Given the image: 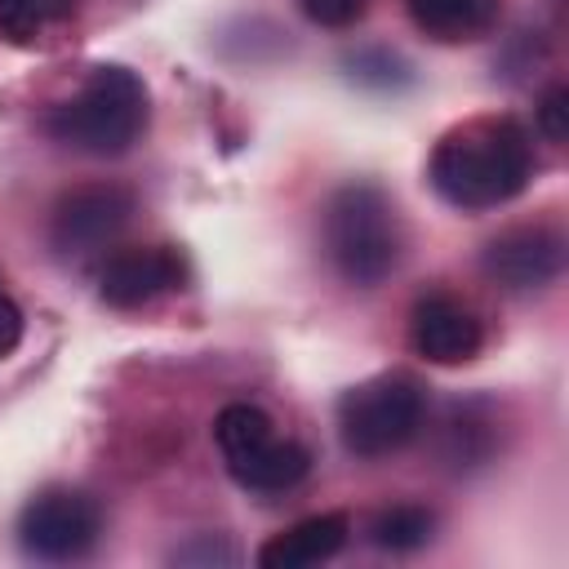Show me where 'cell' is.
Here are the masks:
<instances>
[{"instance_id": "cell-15", "label": "cell", "mask_w": 569, "mask_h": 569, "mask_svg": "<svg viewBox=\"0 0 569 569\" xmlns=\"http://www.w3.org/2000/svg\"><path fill=\"white\" fill-rule=\"evenodd\" d=\"M76 0H0V36L9 44H31L62 18H71Z\"/></svg>"}, {"instance_id": "cell-10", "label": "cell", "mask_w": 569, "mask_h": 569, "mask_svg": "<svg viewBox=\"0 0 569 569\" xmlns=\"http://www.w3.org/2000/svg\"><path fill=\"white\" fill-rule=\"evenodd\" d=\"M342 542H347V516L342 511L307 516L293 529H284L271 542H262L258 547V565L262 569H307V565H320V560L338 556Z\"/></svg>"}, {"instance_id": "cell-7", "label": "cell", "mask_w": 569, "mask_h": 569, "mask_svg": "<svg viewBox=\"0 0 569 569\" xmlns=\"http://www.w3.org/2000/svg\"><path fill=\"white\" fill-rule=\"evenodd\" d=\"M480 267L498 289L529 293V289H542L560 276L565 240L551 227H511V231H502L485 244Z\"/></svg>"}, {"instance_id": "cell-5", "label": "cell", "mask_w": 569, "mask_h": 569, "mask_svg": "<svg viewBox=\"0 0 569 569\" xmlns=\"http://www.w3.org/2000/svg\"><path fill=\"white\" fill-rule=\"evenodd\" d=\"M98 538V507L80 489H40L18 516V542L36 560H76Z\"/></svg>"}, {"instance_id": "cell-14", "label": "cell", "mask_w": 569, "mask_h": 569, "mask_svg": "<svg viewBox=\"0 0 569 569\" xmlns=\"http://www.w3.org/2000/svg\"><path fill=\"white\" fill-rule=\"evenodd\" d=\"M431 529H436V516L418 502H400V507H387L373 516L369 533L382 551H418L431 542Z\"/></svg>"}, {"instance_id": "cell-9", "label": "cell", "mask_w": 569, "mask_h": 569, "mask_svg": "<svg viewBox=\"0 0 569 569\" xmlns=\"http://www.w3.org/2000/svg\"><path fill=\"white\" fill-rule=\"evenodd\" d=\"M182 284V258L173 249H124L102 267L98 293L107 307L133 311Z\"/></svg>"}, {"instance_id": "cell-11", "label": "cell", "mask_w": 569, "mask_h": 569, "mask_svg": "<svg viewBox=\"0 0 569 569\" xmlns=\"http://www.w3.org/2000/svg\"><path fill=\"white\" fill-rule=\"evenodd\" d=\"M409 18L422 36H431L440 44H458V40H476L493 27L498 0H409Z\"/></svg>"}, {"instance_id": "cell-16", "label": "cell", "mask_w": 569, "mask_h": 569, "mask_svg": "<svg viewBox=\"0 0 569 569\" xmlns=\"http://www.w3.org/2000/svg\"><path fill=\"white\" fill-rule=\"evenodd\" d=\"M538 129L551 138V142H565L569 138V89L565 84H551L538 102Z\"/></svg>"}, {"instance_id": "cell-1", "label": "cell", "mask_w": 569, "mask_h": 569, "mask_svg": "<svg viewBox=\"0 0 569 569\" xmlns=\"http://www.w3.org/2000/svg\"><path fill=\"white\" fill-rule=\"evenodd\" d=\"M529 173H533L529 138L507 116L502 120H467V124L449 129L436 142L431 164H427L436 196L467 213L507 204L511 196H520L529 187Z\"/></svg>"}, {"instance_id": "cell-4", "label": "cell", "mask_w": 569, "mask_h": 569, "mask_svg": "<svg viewBox=\"0 0 569 569\" xmlns=\"http://www.w3.org/2000/svg\"><path fill=\"white\" fill-rule=\"evenodd\" d=\"M422 382L409 373H378L342 391L338 400V436L356 458H382L409 445L422 427Z\"/></svg>"}, {"instance_id": "cell-13", "label": "cell", "mask_w": 569, "mask_h": 569, "mask_svg": "<svg viewBox=\"0 0 569 569\" xmlns=\"http://www.w3.org/2000/svg\"><path fill=\"white\" fill-rule=\"evenodd\" d=\"M213 440H218V453L227 462V471L244 467L258 449H267L276 440L271 431V418L258 409V405H227L218 418H213Z\"/></svg>"}, {"instance_id": "cell-12", "label": "cell", "mask_w": 569, "mask_h": 569, "mask_svg": "<svg viewBox=\"0 0 569 569\" xmlns=\"http://www.w3.org/2000/svg\"><path fill=\"white\" fill-rule=\"evenodd\" d=\"M311 467V453L293 440H271L267 449H258L244 467L231 471L236 485L253 489V493H280V489H293Z\"/></svg>"}, {"instance_id": "cell-3", "label": "cell", "mask_w": 569, "mask_h": 569, "mask_svg": "<svg viewBox=\"0 0 569 569\" xmlns=\"http://www.w3.org/2000/svg\"><path fill=\"white\" fill-rule=\"evenodd\" d=\"M325 244L342 280L373 289L400 262V218L382 187L347 182L325 209Z\"/></svg>"}, {"instance_id": "cell-17", "label": "cell", "mask_w": 569, "mask_h": 569, "mask_svg": "<svg viewBox=\"0 0 569 569\" xmlns=\"http://www.w3.org/2000/svg\"><path fill=\"white\" fill-rule=\"evenodd\" d=\"M298 4H302V13H307L311 22H320V27H351V22H360L365 9H369V0H298Z\"/></svg>"}, {"instance_id": "cell-6", "label": "cell", "mask_w": 569, "mask_h": 569, "mask_svg": "<svg viewBox=\"0 0 569 569\" xmlns=\"http://www.w3.org/2000/svg\"><path fill=\"white\" fill-rule=\"evenodd\" d=\"M129 218H133V196L124 187H116V182L76 187L58 200L53 222H49V240L62 258H89L102 244H111Z\"/></svg>"}, {"instance_id": "cell-19", "label": "cell", "mask_w": 569, "mask_h": 569, "mask_svg": "<svg viewBox=\"0 0 569 569\" xmlns=\"http://www.w3.org/2000/svg\"><path fill=\"white\" fill-rule=\"evenodd\" d=\"M22 342V311L13 307L9 293H0V360Z\"/></svg>"}, {"instance_id": "cell-2", "label": "cell", "mask_w": 569, "mask_h": 569, "mask_svg": "<svg viewBox=\"0 0 569 569\" xmlns=\"http://www.w3.org/2000/svg\"><path fill=\"white\" fill-rule=\"evenodd\" d=\"M44 129L84 156H120L147 129V84L129 67L102 62L76 98L49 111Z\"/></svg>"}, {"instance_id": "cell-18", "label": "cell", "mask_w": 569, "mask_h": 569, "mask_svg": "<svg viewBox=\"0 0 569 569\" xmlns=\"http://www.w3.org/2000/svg\"><path fill=\"white\" fill-rule=\"evenodd\" d=\"M173 560H178V565H231L236 551H231L227 542H218V538H200V542L173 551Z\"/></svg>"}, {"instance_id": "cell-8", "label": "cell", "mask_w": 569, "mask_h": 569, "mask_svg": "<svg viewBox=\"0 0 569 569\" xmlns=\"http://www.w3.org/2000/svg\"><path fill=\"white\" fill-rule=\"evenodd\" d=\"M409 338H413V351L431 365H467L480 351V320L462 302L445 293H427L413 307Z\"/></svg>"}]
</instances>
